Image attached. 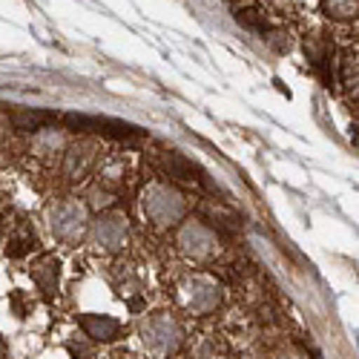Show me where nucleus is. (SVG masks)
<instances>
[{
    "label": "nucleus",
    "mask_w": 359,
    "mask_h": 359,
    "mask_svg": "<svg viewBox=\"0 0 359 359\" xmlns=\"http://www.w3.org/2000/svg\"><path fill=\"white\" fill-rule=\"evenodd\" d=\"M112 196L107 190H93V207H101V204H109Z\"/></svg>",
    "instance_id": "dca6fc26"
},
{
    "label": "nucleus",
    "mask_w": 359,
    "mask_h": 359,
    "mask_svg": "<svg viewBox=\"0 0 359 359\" xmlns=\"http://www.w3.org/2000/svg\"><path fill=\"white\" fill-rule=\"evenodd\" d=\"M52 121L49 112H15V127L18 130H43V124Z\"/></svg>",
    "instance_id": "f8f14e48"
},
{
    "label": "nucleus",
    "mask_w": 359,
    "mask_h": 359,
    "mask_svg": "<svg viewBox=\"0 0 359 359\" xmlns=\"http://www.w3.org/2000/svg\"><path fill=\"white\" fill-rule=\"evenodd\" d=\"M175 245L190 262H207V259H213V253L219 250V238L204 222L190 219V222H184L182 227H178Z\"/></svg>",
    "instance_id": "39448f33"
},
{
    "label": "nucleus",
    "mask_w": 359,
    "mask_h": 359,
    "mask_svg": "<svg viewBox=\"0 0 359 359\" xmlns=\"http://www.w3.org/2000/svg\"><path fill=\"white\" fill-rule=\"evenodd\" d=\"M93 242L104 253H118L130 242V222L121 213H101L93 222Z\"/></svg>",
    "instance_id": "423d86ee"
},
{
    "label": "nucleus",
    "mask_w": 359,
    "mask_h": 359,
    "mask_svg": "<svg viewBox=\"0 0 359 359\" xmlns=\"http://www.w3.org/2000/svg\"><path fill=\"white\" fill-rule=\"evenodd\" d=\"M95 156H98V147L93 141H78L75 147H69L67 156H64L67 175L72 178V182H81V178H86L89 170H93V164H95Z\"/></svg>",
    "instance_id": "0eeeda50"
},
{
    "label": "nucleus",
    "mask_w": 359,
    "mask_h": 359,
    "mask_svg": "<svg viewBox=\"0 0 359 359\" xmlns=\"http://www.w3.org/2000/svg\"><path fill=\"white\" fill-rule=\"evenodd\" d=\"M276 359H305L302 353H293V351H285V353H279Z\"/></svg>",
    "instance_id": "f3484780"
},
{
    "label": "nucleus",
    "mask_w": 359,
    "mask_h": 359,
    "mask_svg": "<svg viewBox=\"0 0 359 359\" xmlns=\"http://www.w3.org/2000/svg\"><path fill=\"white\" fill-rule=\"evenodd\" d=\"M141 210L144 216L158 224V227H172L178 222H184V213H187V201L184 196L178 193L172 184H164V182H149L144 190H141Z\"/></svg>",
    "instance_id": "f257e3e1"
},
{
    "label": "nucleus",
    "mask_w": 359,
    "mask_h": 359,
    "mask_svg": "<svg viewBox=\"0 0 359 359\" xmlns=\"http://www.w3.org/2000/svg\"><path fill=\"white\" fill-rule=\"evenodd\" d=\"M178 305L196 316L213 313L222 305V285L210 276H190L178 285Z\"/></svg>",
    "instance_id": "20e7f679"
},
{
    "label": "nucleus",
    "mask_w": 359,
    "mask_h": 359,
    "mask_svg": "<svg viewBox=\"0 0 359 359\" xmlns=\"http://www.w3.org/2000/svg\"><path fill=\"white\" fill-rule=\"evenodd\" d=\"M138 337H141L144 348L156 356H170L184 342L182 325H178V319L170 313H149L147 319H141Z\"/></svg>",
    "instance_id": "f03ea898"
},
{
    "label": "nucleus",
    "mask_w": 359,
    "mask_h": 359,
    "mask_svg": "<svg viewBox=\"0 0 359 359\" xmlns=\"http://www.w3.org/2000/svg\"><path fill=\"white\" fill-rule=\"evenodd\" d=\"M164 167H167V172L175 175V178H193V170H196V164H190L187 158H182L178 153H170V156L164 158Z\"/></svg>",
    "instance_id": "ddd939ff"
},
{
    "label": "nucleus",
    "mask_w": 359,
    "mask_h": 359,
    "mask_svg": "<svg viewBox=\"0 0 359 359\" xmlns=\"http://www.w3.org/2000/svg\"><path fill=\"white\" fill-rule=\"evenodd\" d=\"M32 276L43 293H52L57 287V276H61V262L55 256H43L38 264H32Z\"/></svg>",
    "instance_id": "9d476101"
},
{
    "label": "nucleus",
    "mask_w": 359,
    "mask_h": 359,
    "mask_svg": "<svg viewBox=\"0 0 359 359\" xmlns=\"http://www.w3.org/2000/svg\"><path fill=\"white\" fill-rule=\"evenodd\" d=\"M98 175H101V182H118V178L124 175V164L118 158H107V161H101Z\"/></svg>",
    "instance_id": "4468645a"
},
{
    "label": "nucleus",
    "mask_w": 359,
    "mask_h": 359,
    "mask_svg": "<svg viewBox=\"0 0 359 359\" xmlns=\"http://www.w3.org/2000/svg\"><path fill=\"white\" fill-rule=\"evenodd\" d=\"M81 327H83V334L93 337L95 342H115L118 334H121V322L112 316H101V313H83Z\"/></svg>",
    "instance_id": "6e6552de"
},
{
    "label": "nucleus",
    "mask_w": 359,
    "mask_h": 359,
    "mask_svg": "<svg viewBox=\"0 0 359 359\" xmlns=\"http://www.w3.org/2000/svg\"><path fill=\"white\" fill-rule=\"evenodd\" d=\"M322 9L337 20H351V18H356L359 0H322Z\"/></svg>",
    "instance_id": "9b49d317"
},
{
    "label": "nucleus",
    "mask_w": 359,
    "mask_h": 359,
    "mask_svg": "<svg viewBox=\"0 0 359 359\" xmlns=\"http://www.w3.org/2000/svg\"><path fill=\"white\" fill-rule=\"evenodd\" d=\"M32 153L41 156V158H49V156H57V153H67V138L61 130L55 127H43L38 130V135L32 138Z\"/></svg>",
    "instance_id": "1a4fd4ad"
},
{
    "label": "nucleus",
    "mask_w": 359,
    "mask_h": 359,
    "mask_svg": "<svg viewBox=\"0 0 359 359\" xmlns=\"http://www.w3.org/2000/svg\"><path fill=\"white\" fill-rule=\"evenodd\" d=\"M49 233L64 245H78L89 230V207L81 201H57L46 210Z\"/></svg>",
    "instance_id": "7ed1b4c3"
},
{
    "label": "nucleus",
    "mask_w": 359,
    "mask_h": 359,
    "mask_svg": "<svg viewBox=\"0 0 359 359\" xmlns=\"http://www.w3.org/2000/svg\"><path fill=\"white\" fill-rule=\"evenodd\" d=\"M342 69H345V83H356V52H348L345 55Z\"/></svg>",
    "instance_id": "2eb2a0df"
}]
</instances>
